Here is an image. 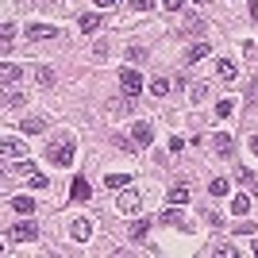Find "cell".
<instances>
[{
  "instance_id": "cell-13",
  "label": "cell",
  "mask_w": 258,
  "mask_h": 258,
  "mask_svg": "<svg viewBox=\"0 0 258 258\" xmlns=\"http://www.w3.org/2000/svg\"><path fill=\"white\" fill-rule=\"evenodd\" d=\"M46 123H50L46 116H31V119H23V131H27V135H43Z\"/></svg>"
},
{
  "instance_id": "cell-9",
  "label": "cell",
  "mask_w": 258,
  "mask_h": 258,
  "mask_svg": "<svg viewBox=\"0 0 258 258\" xmlns=\"http://www.w3.org/2000/svg\"><path fill=\"white\" fill-rule=\"evenodd\" d=\"M208 54H212V46H208V43H193V46H189V54H185V62L197 66V62H205Z\"/></svg>"
},
{
  "instance_id": "cell-31",
  "label": "cell",
  "mask_w": 258,
  "mask_h": 258,
  "mask_svg": "<svg viewBox=\"0 0 258 258\" xmlns=\"http://www.w3.org/2000/svg\"><path fill=\"white\" fill-rule=\"evenodd\" d=\"M235 177H239V181H243V185H254V173H250V170H243V166H239V170H235Z\"/></svg>"
},
{
  "instance_id": "cell-4",
  "label": "cell",
  "mask_w": 258,
  "mask_h": 258,
  "mask_svg": "<svg viewBox=\"0 0 258 258\" xmlns=\"http://www.w3.org/2000/svg\"><path fill=\"white\" fill-rule=\"evenodd\" d=\"M131 139H135V147H151L154 127L147 123V119H135V123H131Z\"/></svg>"
},
{
  "instance_id": "cell-1",
  "label": "cell",
  "mask_w": 258,
  "mask_h": 258,
  "mask_svg": "<svg viewBox=\"0 0 258 258\" xmlns=\"http://www.w3.org/2000/svg\"><path fill=\"white\" fill-rule=\"evenodd\" d=\"M46 162L50 166H62V170H70L74 166V139H58L46 147Z\"/></svg>"
},
{
  "instance_id": "cell-28",
  "label": "cell",
  "mask_w": 258,
  "mask_h": 258,
  "mask_svg": "<svg viewBox=\"0 0 258 258\" xmlns=\"http://www.w3.org/2000/svg\"><path fill=\"white\" fill-rule=\"evenodd\" d=\"M147 58V46H127V62H143Z\"/></svg>"
},
{
  "instance_id": "cell-27",
  "label": "cell",
  "mask_w": 258,
  "mask_h": 258,
  "mask_svg": "<svg viewBox=\"0 0 258 258\" xmlns=\"http://www.w3.org/2000/svg\"><path fill=\"white\" fill-rule=\"evenodd\" d=\"M16 212H35V201L31 197H16Z\"/></svg>"
},
{
  "instance_id": "cell-7",
  "label": "cell",
  "mask_w": 258,
  "mask_h": 258,
  "mask_svg": "<svg viewBox=\"0 0 258 258\" xmlns=\"http://www.w3.org/2000/svg\"><path fill=\"white\" fill-rule=\"evenodd\" d=\"M54 35H58V27H46V23H31V27H27V39H31V43H39V39H54Z\"/></svg>"
},
{
  "instance_id": "cell-19",
  "label": "cell",
  "mask_w": 258,
  "mask_h": 258,
  "mask_svg": "<svg viewBox=\"0 0 258 258\" xmlns=\"http://www.w3.org/2000/svg\"><path fill=\"white\" fill-rule=\"evenodd\" d=\"M208 254H216V258H235V247H231V243H212Z\"/></svg>"
},
{
  "instance_id": "cell-35",
  "label": "cell",
  "mask_w": 258,
  "mask_h": 258,
  "mask_svg": "<svg viewBox=\"0 0 258 258\" xmlns=\"http://www.w3.org/2000/svg\"><path fill=\"white\" fill-rule=\"evenodd\" d=\"M205 220H208L212 227H220V224H224V216H220V212H205Z\"/></svg>"
},
{
  "instance_id": "cell-15",
  "label": "cell",
  "mask_w": 258,
  "mask_h": 258,
  "mask_svg": "<svg viewBox=\"0 0 258 258\" xmlns=\"http://www.w3.org/2000/svg\"><path fill=\"white\" fill-rule=\"evenodd\" d=\"M77 27H81V31H85V35L100 31V16H93V12H89V16H81V20H77Z\"/></svg>"
},
{
  "instance_id": "cell-41",
  "label": "cell",
  "mask_w": 258,
  "mask_h": 258,
  "mask_svg": "<svg viewBox=\"0 0 258 258\" xmlns=\"http://www.w3.org/2000/svg\"><path fill=\"white\" fill-rule=\"evenodd\" d=\"M250 250H254V254H258V243H254V247H250Z\"/></svg>"
},
{
  "instance_id": "cell-14",
  "label": "cell",
  "mask_w": 258,
  "mask_h": 258,
  "mask_svg": "<svg viewBox=\"0 0 258 258\" xmlns=\"http://www.w3.org/2000/svg\"><path fill=\"white\" fill-rule=\"evenodd\" d=\"M70 235H74L77 243H85V239L93 235V224H89V220H74V227H70Z\"/></svg>"
},
{
  "instance_id": "cell-8",
  "label": "cell",
  "mask_w": 258,
  "mask_h": 258,
  "mask_svg": "<svg viewBox=\"0 0 258 258\" xmlns=\"http://www.w3.org/2000/svg\"><path fill=\"white\" fill-rule=\"evenodd\" d=\"M0 151H4V158H23V154H27V147H23V143L20 139H4V143H0Z\"/></svg>"
},
{
  "instance_id": "cell-12",
  "label": "cell",
  "mask_w": 258,
  "mask_h": 258,
  "mask_svg": "<svg viewBox=\"0 0 258 258\" xmlns=\"http://www.w3.org/2000/svg\"><path fill=\"white\" fill-rule=\"evenodd\" d=\"M20 74H23L20 66L4 62V70H0V81H4V89H12V85H16V81H20Z\"/></svg>"
},
{
  "instance_id": "cell-36",
  "label": "cell",
  "mask_w": 258,
  "mask_h": 258,
  "mask_svg": "<svg viewBox=\"0 0 258 258\" xmlns=\"http://www.w3.org/2000/svg\"><path fill=\"white\" fill-rule=\"evenodd\" d=\"M112 143H116V147H119V151H123V154H131V143L123 139V135H116V139H112Z\"/></svg>"
},
{
  "instance_id": "cell-11",
  "label": "cell",
  "mask_w": 258,
  "mask_h": 258,
  "mask_svg": "<svg viewBox=\"0 0 258 258\" xmlns=\"http://www.w3.org/2000/svg\"><path fill=\"white\" fill-rule=\"evenodd\" d=\"M158 220H162L166 227H170V224H173V227H181V231H189V227H193L189 220H181V212H173V208H166V212H162Z\"/></svg>"
},
{
  "instance_id": "cell-18",
  "label": "cell",
  "mask_w": 258,
  "mask_h": 258,
  "mask_svg": "<svg viewBox=\"0 0 258 258\" xmlns=\"http://www.w3.org/2000/svg\"><path fill=\"white\" fill-rule=\"evenodd\" d=\"M227 189H231L227 177H212V181H208V193H212V197H227Z\"/></svg>"
},
{
  "instance_id": "cell-3",
  "label": "cell",
  "mask_w": 258,
  "mask_h": 258,
  "mask_svg": "<svg viewBox=\"0 0 258 258\" xmlns=\"http://www.w3.org/2000/svg\"><path fill=\"white\" fill-rule=\"evenodd\" d=\"M119 89H123V97H139V89H143V77L135 74V70H119Z\"/></svg>"
},
{
  "instance_id": "cell-16",
  "label": "cell",
  "mask_w": 258,
  "mask_h": 258,
  "mask_svg": "<svg viewBox=\"0 0 258 258\" xmlns=\"http://www.w3.org/2000/svg\"><path fill=\"white\" fill-rule=\"evenodd\" d=\"M216 70H220V77H224V81H235V77H239V66L227 62V58H220V66H216Z\"/></svg>"
},
{
  "instance_id": "cell-40",
  "label": "cell",
  "mask_w": 258,
  "mask_h": 258,
  "mask_svg": "<svg viewBox=\"0 0 258 258\" xmlns=\"http://www.w3.org/2000/svg\"><path fill=\"white\" fill-rule=\"evenodd\" d=\"M250 189H254V193H258V177H254V185H250Z\"/></svg>"
},
{
  "instance_id": "cell-6",
  "label": "cell",
  "mask_w": 258,
  "mask_h": 258,
  "mask_svg": "<svg viewBox=\"0 0 258 258\" xmlns=\"http://www.w3.org/2000/svg\"><path fill=\"white\" fill-rule=\"evenodd\" d=\"M212 147L220 158H231V151H235V139H231V131H216L212 135Z\"/></svg>"
},
{
  "instance_id": "cell-33",
  "label": "cell",
  "mask_w": 258,
  "mask_h": 258,
  "mask_svg": "<svg viewBox=\"0 0 258 258\" xmlns=\"http://www.w3.org/2000/svg\"><path fill=\"white\" fill-rule=\"evenodd\" d=\"M154 0H131V12H151Z\"/></svg>"
},
{
  "instance_id": "cell-29",
  "label": "cell",
  "mask_w": 258,
  "mask_h": 258,
  "mask_svg": "<svg viewBox=\"0 0 258 258\" xmlns=\"http://www.w3.org/2000/svg\"><path fill=\"white\" fill-rule=\"evenodd\" d=\"M23 104V97H20V93H12V89H8V93H4V108H20Z\"/></svg>"
},
{
  "instance_id": "cell-34",
  "label": "cell",
  "mask_w": 258,
  "mask_h": 258,
  "mask_svg": "<svg viewBox=\"0 0 258 258\" xmlns=\"http://www.w3.org/2000/svg\"><path fill=\"white\" fill-rule=\"evenodd\" d=\"M235 231H239V235H254V224H250V220H243V224H239Z\"/></svg>"
},
{
  "instance_id": "cell-17",
  "label": "cell",
  "mask_w": 258,
  "mask_h": 258,
  "mask_svg": "<svg viewBox=\"0 0 258 258\" xmlns=\"http://www.w3.org/2000/svg\"><path fill=\"white\" fill-rule=\"evenodd\" d=\"M70 197H74V201H89V181L85 177H77V181L70 185Z\"/></svg>"
},
{
  "instance_id": "cell-39",
  "label": "cell",
  "mask_w": 258,
  "mask_h": 258,
  "mask_svg": "<svg viewBox=\"0 0 258 258\" xmlns=\"http://www.w3.org/2000/svg\"><path fill=\"white\" fill-rule=\"evenodd\" d=\"M250 154H254V158H258V135H254V139H250Z\"/></svg>"
},
{
  "instance_id": "cell-2",
  "label": "cell",
  "mask_w": 258,
  "mask_h": 258,
  "mask_svg": "<svg viewBox=\"0 0 258 258\" xmlns=\"http://www.w3.org/2000/svg\"><path fill=\"white\" fill-rule=\"evenodd\" d=\"M39 239V224L35 220H23V224H16L8 231V243H35Z\"/></svg>"
},
{
  "instance_id": "cell-37",
  "label": "cell",
  "mask_w": 258,
  "mask_h": 258,
  "mask_svg": "<svg viewBox=\"0 0 258 258\" xmlns=\"http://www.w3.org/2000/svg\"><path fill=\"white\" fill-rule=\"evenodd\" d=\"M162 8H166V12H177V8H181V0H162Z\"/></svg>"
},
{
  "instance_id": "cell-21",
  "label": "cell",
  "mask_w": 258,
  "mask_h": 258,
  "mask_svg": "<svg viewBox=\"0 0 258 258\" xmlns=\"http://www.w3.org/2000/svg\"><path fill=\"white\" fill-rule=\"evenodd\" d=\"M189 201V185H173L170 189V205H185Z\"/></svg>"
},
{
  "instance_id": "cell-20",
  "label": "cell",
  "mask_w": 258,
  "mask_h": 258,
  "mask_svg": "<svg viewBox=\"0 0 258 258\" xmlns=\"http://www.w3.org/2000/svg\"><path fill=\"white\" fill-rule=\"evenodd\" d=\"M127 181H131L127 173H108V177H104V185H108V189H127Z\"/></svg>"
},
{
  "instance_id": "cell-23",
  "label": "cell",
  "mask_w": 258,
  "mask_h": 258,
  "mask_svg": "<svg viewBox=\"0 0 258 258\" xmlns=\"http://www.w3.org/2000/svg\"><path fill=\"white\" fill-rule=\"evenodd\" d=\"M147 231H151V224H147V220H135V224H131V239H135V243H139V239H147Z\"/></svg>"
},
{
  "instance_id": "cell-32",
  "label": "cell",
  "mask_w": 258,
  "mask_h": 258,
  "mask_svg": "<svg viewBox=\"0 0 258 258\" xmlns=\"http://www.w3.org/2000/svg\"><path fill=\"white\" fill-rule=\"evenodd\" d=\"M216 116H220V119L231 116V100H220V104H216Z\"/></svg>"
},
{
  "instance_id": "cell-24",
  "label": "cell",
  "mask_w": 258,
  "mask_h": 258,
  "mask_svg": "<svg viewBox=\"0 0 258 258\" xmlns=\"http://www.w3.org/2000/svg\"><path fill=\"white\" fill-rule=\"evenodd\" d=\"M35 77H39V85H54V70H46V66H35Z\"/></svg>"
},
{
  "instance_id": "cell-10",
  "label": "cell",
  "mask_w": 258,
  "mask_h": 258,
  "mask_svg": "<svg viewBox=\"0 0 258 258\" xmlns=\"http://www.w3.org/2000/svg\"><path fill=\"white\" fill-rule=\"evenodd\" d=\"M12 39H16V23H0V50L4 54H12Z\"/></svg>"
},
{
  "instance_id": "cell-22",
  "label": "cell",
  "mask_w": 258,
  "mask_h": 258,
  "mask_svg": "<svg viewBox=\"0 0 258 258\" xmlns=\"http://www.w3.org/2000/svg\"><path fill=\"white\" fill-rule=\"evenodd\" d=\"M147 89H151L154 97H166V93H170V81H166V77H154V81H151Z\"/></svg>"
},
{
  "instance_id": "cell-26",
  "label": "cell",
  "mask_w": 258,
  "mask_h": 258,
  "mask_svg": "<svg viewBox=\"0 0 258 258\" xmlns=\"http://www.w3.org/2000/svg\"><path fill=\"white\" fill-rule=\"evenodd\" d=\"M247 108H258V77L247 85Z\"/></svg>"
},
{
  "instance_id": "cell-38",
  "label": "cell",
  "mask_w": 258,
  "mask_h": 258,
  "mask_svg": "<svg viewBox=\"0 0 258 258\" xmlns=\"http://www.w3.org/2000/svg\"><path fill=\"white\" fill-rule=\"evenodd\" d=\"M119 0H97V8H116Z\"/></svg>"
},
{
  "instance_id": "cell-5",
  "label": "cell",
  "mask_w": 258,
  "mask_h": 258,
  "mask_svg": "<svg viewBox=\"0 0 258 258\" xmlns=\"http://www.w3.org/2000/svg\"><path fill=\"white\" fill-rule=\"evenodd\" d=\"M139 208H143V201H139V193H135V189H119L116 212H139Z\"/></svg>"
},
{
  "instance_id": "cell-25",
  "label": "cell",
  "mask_w": 258,
  "mask_h": 258,
  "mask_svg": "<svg viewBox=\"0 0 258 258\" xmlns=\"http://www.w3.org/2000/svg\"><path fill=\"white\" fill-rule=\"evenodd\" d=\"M247 208H250V201H247L243 193H239V197H231V212H235V216H243Z\"/></svg>"
},
{
  "instance_id": "cell-42",
  "label": "cell",
  "mask_w": 258,
  "mask_h": 258,
  "mask_svg": "<svg viewBox=\"0 0 258 258\" xmlns=\"http://www.w3.org/2000/svg\"><path fill=\"white\" fill-rule=\"evenodd\" d=\"M193 4H205V0H193Z\"/></svg>"
},
{
  "instance_id": "cell-30",
  "label": "cell",
  "mask_w": 258,
  "mask_h": 258,
  "mask_svg": "<svg viewBox=\"0 0 258 258\" xmlns=\"http://www.w3.org/2000/svg\"><path fill=\"white\" fill-rule=\"evenodd\" d=\"M189 97H193V100H197V104H201V100H205V97H208V85H205V81H201V85H193V93H189Z\"/></svg>"
}]
</instances>
